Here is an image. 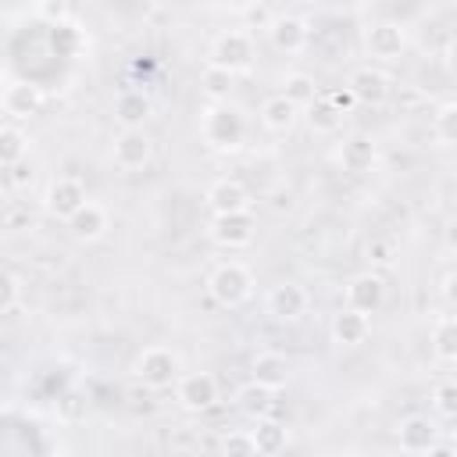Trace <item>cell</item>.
<instances>
[{
    "label": "cell",
    "instance_id": "cell-21",
    "mask_svg": "<svg viewBox=\"0 0 457 457\" xmlns=\"http://www.w3.org/2000/svg\"><path fill=\"white\" fill-rule=\"evenodd\" d=\"M150 111H154V104H150V96L143 89H121L114 96V121L121 129H143Z\"/></svg>",
    "mask_w": 457,
    "mask_h": 457
},
{
    "label": "cell",
    "instance_id": "cell-13",
    "mask_svg": "<svg viewBox=\"0 0 457 457\" xmlns=\"http://www.w3.org/2000/svg\"><path fill=\"white\" fill-rule=\"evenodd\" d=\"M389 86H393V79L375 64H361L346 79V89H350L353 104H382L389 96Z\"/></svg>",
    "mask_w": 457,
    "mask_h": 457
},
{
    "label": "cell",
    "instance_id": "cell-38",
    "mask_svg": "<svg viewBox=\"0 0 457 457\" xmlns=\"http://www.w3.org/2000/svg\"><path fill=\"white\" fill-rule=\"evenodd\" d=\"M36 14L46 18L50 25H61V21H68V4L64 0H43V4H36Z\"/></svg>",
    "mask_w": 457,
    "mask_h": 457
},
{
    "label": "cell",
    "instance_id": "cell-43",
    "mask_svg": "<svg viewBox=\"0 0 457 457\" xmlns=\"http://www.w3.org/2000/svg\"><path fill=\"white\" fill-rule=\"evenodd\" d=\"M439 293H443L446 303H453V271H443V278H439Z\"/></svg>",
    "mask_w": 457,
    "mask_h": 457
},
{
    "label": "cell",
    "instance_id": "cell-27",
    "mask_svg": "<svg viewBox=\"0 0 457 457\" xmlns=\"http://www.w3.org/2000/svg\"><path fill=\"white\" fill-rule=\"evenodd\" d=\"M432 353L443 364H453L457 361V318L453 314H439L432 321Z\"/></svg>",
    "mask_w": 457,
    "mask_h": 457
},
{
    "label": "cell",
    "instance_id": "cell-11",
    "mask_svg": "<svg viewBox=\"0 0 457 457\" xmlns=\"http://www.w3.org/2000/svg\"><path fill=\"white\" fill-rule=\"evenodd\" d=\"M307 307H311V296L300 282H278L264 296V311L278 321H300L307 314Z\"/></svg>",
    "mask_w": 457,
    "mask_h": 457
},
{
    "label": "cell",
    "instance_id": "cell-20",
    "mask_svg": "<svg viewBox=\"0 0 457 457\" xmlns=\"http://www.w3.org/2000/svg\"><path fill=\"white\" fill-rule=\"evenodd\" d=\"M328 332H332V343H336V346H361V343L371 336V318H364V314L343 307L339 314H332Z\"/></svg>",
    "mask_w": 457,
    "mask_h": 457
},
{
    "label": "cell",
    "instance_id": "cell-19",
    "mask_svg": "<svg viewBox=\"0 0 457 457\" xmlns=\"http://www.w3.org/2000/svg\"><path fill=\"white\" fill-rule=\"evenodd\" d=\"M250 371H253L250 382H257V386L278 393V389L289 382V371H293V368H289V357H286V353H278V350H261V353L253 357Z\"/></svg>",
    "mask_w": 457,
    "mask_h": 457
},
{
    "label": "cell",
    "instance_id": "cell-31",
    "mask_svg": "<svg viewBox=\"0 0 457 457\" xmlns=\"http://www.w3.org/2000/svg\"><path fill=\"white\" fill-rule=\"evenodd\" d=\"M432 411L439 418H453L457 414V382L453 378H439L432 386Z\"/></svg>",
    "mask_w": 457,
    "mask_h": 457
},
{
    "label": "cell",
    "instance_id": "cell-16",
    "mask_svg": "<svg viewBox=\"0 0 457 457\" xmlns=\"http://www.w3.org/2000/svg\"><path fill=\"white\" fill-rule=\"evenodd\" d=\"M396 443H400L403 453L421 457L428 446L439 443V428H436L432 418H425V414H411V418H403V421L396 425Z\"/></svg>",
    "mask_w": 457,
    "mask_h": 457
},
{
    "label": "cell",
    "instance_id": "cell-10",
    "mask_svg": "<svg viewBox=\"0 0 457 457\" xmlns=\"http://www.w3.org/2000/svg\"><path fill=\"white\" fill-rule=\"evenodd\" d=\"M150 157H154V139L143 129H121L111 143V161L121 171H139L150 164Z\"/></svg>",
    "mask_w": 457,
    "mask_h": 457
},
{
    "label": "cell",
    "instance_id": "cell-12",
    "mask_svg": "<svg viewBox=\"0 0 457 457\" xmlns=\"http://www.w3.org/2000/svg\"><path fill=\"white\" fill-rule=\"evenodd\" d=\"M0 107L14 121H29V118H36L43 111V89L36 82H25V79L7 82L4 93H0Z\"/></svg>",
    "mask_w": 457,
    "mask_h": 457
},
{
    "label": "cell",
    "instance_id": "cell-5",
    "mask_svg": "<svg viewBox=\"0 0 457 457\" xmlns=\"http://www.w3.org/2000/svg\"><path fill=\"white\" fill-rule=\"evenodd\" d=\"M403 50H407V29L400 21H371L364 29V54L371 61L393 64L403 57Z\"/></svg>",
    "mask_w": 457,
    "mask_h": 457
},
{
    "label": "cell",
    "instance_id": "cell-25",
    "mask_svg": "<svg viewBox=\"0 0 457 457\" xmlns=\"http://www.w3.org/2000/svg\"><path fill=\"white\" fill-rule=\"evenodd\" d=\"M282 89H278V96H286L296 111L300 107H307V104H314V96L321 93L318 89V82H314V75H307V71H289V75H282V82H278Z\"/></svg>",
    "mask_w": 457,
    "mask_h": 457
},
{
    "label": "cell",
    "instance_id": "cell-14",
    "mask_svg": "<svg viewBox=\"0 0 457 457\" xmlns=\"http://www.w3.org/2000/svg\"><path fill=\"white\" fill-rule=\"evenodd\" d=\"M336 161H339V168L346 171V175H368L375 164H378V146H375V139L371 136H346L343 143H339V150H336Z\"/></svg>",
    "mask_w": 457,
    "mask_h": 457
},
{
    "label": "cell",
    "instance_id": "cell-1",
    "mask_svg": "<svg viewBox=\"0 0 457 457\" xmlns=\"http://www.w3.org/2000/svg\"><path fill=\"white\" fill-rule=\"evenodd\" d=\"M200 136L218 154L239 150L246 143V114H243V107L228 104V100H211L200 111Z\"/></svg>",
    "mask_w": 457,
    "mask_h": 457
},
{
    "label": "cell",
    "instance_id": "cell-35",
    "mask_svg": "<svg viewBox=\"0 0 457 457\" xmlns=\"http://www.w3.org/2000/svg\"><path fill=\"white\" fill-rule=\"evenodd\" d=\"M18 300H21V282H18V275L7 271V268H0V314L14 311Z\"/></svg>",
    "mask_w": 457,
    "mask_h": 457
},
{
    "label": "cell",
    "instance_id": "cell-15",
    "mask_svg": "<svg viewBox=\"0 0 457 457\" xmlns=\"http://www.w3.org/2000/svg\"><path fill=\"white\" fill-rule=\"evenodd\" d=\"M264 32H268V39H271V46L278 54H300L307 46V39H311V29H307V21L300 14H275Z\"/></svg>",
    "mask_w": 457,
    "mask_h": 457
},
{
    "label": "cell",
    "instance_id": "cell-7",
    "mask_svg": "<svg viewBox=\"0 0 457 457\" xmlns=\"http://www.w3.org/2000/svg\"><path fill=\"white\" fill-rule=\"evenodd\" d=\"M86 200H89V196H86V186H82L75 175H57V179H50L46 189H43V211H46L50 218H61V221H68Z\"/></svg>",
    "mask_w": 457,
    "mask_h": 457
},
{
    "label": "cell",
    "instance_id": "cell-2",
    "mask_svg": "<svg viewBox=\"0 0 457 457\" xmlns=\"http://www.w3.org/2000/svg\"><path fill=\"white\" fill-rule=\"evenodd\" d=\"M132 375H136V382H143L146 389H168V386H175L179 375H182V357H179L171 346L154 343V346H146V350L136 353Z\"/></svg>",
    "mask_w": 457,
    "mask_h": 457
},
{
    "label": "cell",
    "instance_id": "cell-33",
    "mask_svg": "<svg viewBox=\"0 0 457 457\" xmlns=\"http://www.w3.org/2000/svg\"><path fill=\"white\" fill-rule=\"evenodd\" d=\"M221 457H261L253 439H250V428H236L221 439Z\"/></svg>",
    "mask_w": 457,
    "mask_h": 457
},
{
    "label": "cell",
    "instance_id": "cell-34",
    "mask_svg": "<svg viewBox=\"0 0 457 457\" xmlns=\"http://www.w3.org/2000/svg\"><path fill=\"white\" fill-rule=\"evenodd\" d=\"M200 79H204V89H207L214 100H228V89H232V82H236L232 71H221V68H214V64H207Z\"/></svg>",
    "mask_w": 457,
    "mask_h": 457
},
{
    "label": "cell",
    "instance_id": "cell-22",
    "mask_svg": "<svg viewBox=\"0 0 457 457\" xmlns=\"http://www.w3.org/2000/svg\"><path fill=\"white\" fill-rule=\"evenodd\" d=\"M250 439H253V446H257V453H261V457H271V453L286 450L289 432H286V425H282V421H275V418H257V421H253V428H250Z\"/></svg>",
    "mask_w": 457,
    "mask_h": 457
},
{
    "label": "cell",
    "instance_id": "cell-8",
    "mask_svg": "<svg viewBox=\"0 0 457 457\" xmlns=\"http://www.w3.org/2000/svg\"><path fill=\"white\" fill-rule=\"evenodd\" d=\"M386 293H389V286H386V275L382 271H357L350 282H346V307L350 311H357V314H364V318H371L382 303H386Z\"/></svg>",
    "mask_w": 457,
    "mask_h": 457
},
{
    "label": "cell",
    "instance_id": "cell-9",
    "mask_svg": "<svg viewBox=\"0 0 457 457\" xmlns=\"http://www.w3.org/2000/svg\"><path fill=\"white\" fill-rule=\"evenodd\" d=\"M175 400L189 414H204L218 403V378L211 371H182L175 382Z\"/></svg>",
    "mask_w": 457,
    "mask_h": 457
},
{
    "label": "cell",
    "instance_id": "cell-23",
    "mask_svg": "<svg viewBox=\"0 0 457 457\" xmlns=\"http://www.w3.org/2000/svg\"><path fill=\"white\" fill-rule=\"evenodd\" d=\"M236 407H239L243 414H250L253 421H257V418H271L275 393L264 389V386H257V382H246V386L236 389Z\"/></svg>",
    "mask_w": 457,
    "mask_h": 457
},
{
    "label": "cell",
    "instance_id": "cell-28",
    "mask_svg": "<svg viewBox=\"0 0 457 457\" xmlns=\"http://www.w3.org/2000/svg\"><path fill=\"white\" fill-rule=\"evenodd\" d=\"M303 111H307L311 132H318V136H332V132H339V125H343V114L325 100V93H318L314 104H307Z\"/></svg>",
    "mask_w": 457,
    "mask_h": 457
},
{
    "label": "cell",
    "instance_id": "cell-3",
    "mask_svg": "<svg viewBox=\"0 0 457 457\" xmlns=\"http://www.w3.org/2000/svg\"><path fill=\"white\" fill-rule=\"evenodd\" d=\"M250 293H253V275L239 261H225L207 275V296L218 307H239L250 300Z\"/></svg>",
    "mask_w": 457,
    "mask_h": 457
},
{
    "label": "cell",
    "instance_id": "cell-17",
    "mask_svg": "<svg viewBox=\"0 0 457 457\" xmlns=\"http://www.w3.org/2000/svg\"><path fill=\"white\" fill-rule=\"evenodd\" d=\"M64 225L71 228V236H75L79 243H96V239L107 236V228H111V214H107L96 200H86Z\"/></svg>",
    "mask_w": 457,
    "mask_h": 457
},
{
    "label": "cell",
    "instance_id": "cell-4",
    "mask_svg": "<svg viewBox=\"0 0 457 457\" xmlns=\"http://www.w3.org/2000/svg\"><path fill=\"white\" fill-rule=\"evenodd\" d=\"M207 64H214L221 71H232V75L246 71L253 64V36L246 29H225V32H218L214 43H211V61Z\"/></svg>",
    "mask_w": 457,
    "mask_h": 457
},
{
    "label": "cell",
    "instance_id": "cell-41",
    "mask_svg": "<svg viewBox=\"0 0 457 457\" xmlns=\"http://www.w3.org/2000/svg\"><path fill=\"white\" fill-rule=\"evenodd\" d=\"M7 171H11V186H14V189H25V186L32 182V168H29L25 161L14 164V168H7Z\"/></svg>",
    "mask_w": 457,
    "mask_h": 457
},
{
    "label": "cell",
    "instance_id": "cell-40",
    "mask_svg": "<svg viewBox=\"0 0 457 457\" xmlns=\"http://www.w3.org/2000/svg\"><path fill=\"white\" fill-rule=\"evenodd\" d=\"M325 100H328V104H332V107H336V111H339V114H343V118H346V114H350V111H353V107H357V104H353V96H350V89H346V86H336V89H328V93H325Z\"/></svg>",
    "mask_w": 457,
    "mask_h": 457
},
{
    "label": "cell",
    "instance_id": "cell-30",
    "mask_svg": "<svg viewBox=\"0 0 457 457\" xmlns=\"http://www.w3.org/2000/svg\"><path fill=\"white\" fill-rule=\"evenodd\" d=\"M29 154V136L18 125H0V168L21 164Z\"/></svg>",
    "mask_w": 457,
    "mask_h": 457
},
{
    "label": "cell",
    "instance_id": "cell-26",
    "mask_svg": "<svg viewBox=\"0 0 457 457\" xmlns=\"http://www.w3.org/2000/svg\"><path fill=\"white\" fill-rule=\"evenodd\" d=\"M296 107L286 100V96H268L264 104H261V125L268 129V132H289L293 125H296Z\"/></svg>",
    "mask_w": 457,
    "mask_h": 457
},
{
    "label": "cell",
    "instance_id": "cell-6",
    "mask_svg": "<svg viewBox=\"0 0 457 457\" xmlns=\"http://www.w3.org/2000/svg\"><path fill=\"white\" fill-rule=\"evenodd\" d=\"M253 232H257V218L250 211H239V214H214L207 221V236L214 246H225V250H243L253 243Z\"/></svg>",
    "mask_w": 457,
    "mask_h": 457
},
{
    "label": "cell",
    "instance_id": "cell-29",
    "mask_svg": "<svg viewBox=\"0 0 457 457\" xmlns=\"http://www.w3.org/2000/svg\"><path fill=\"white\" fill-rule=\"evenodd\" d=\"M432 139L436 146H453L457 143V100H443L432 111Z\"/></svg>",
    "mask_w": 457,
    "mask_h": 457
},
{
    "label": "cell",
    "instance_id": "cell-37",
    "mask_svg": "<svg viewBox=\"0 0 457 457\" xmlns=\"http://www.w3.org/2000/svg\"><path fill=\"white\" fill-rule=\"evenodd\" d=\"M86 414V400L79 396V393H64L61 400H57V418L61 421H79Z\"/></svg>",
    "mask_w": 457,
    "mask_h": 457
},
{
    "label": "cell",
    "instance_id": "cell-44",
    "mask_svg": "<svg viewBox=\"0 0 457 457\" xmlns=\"http://www.w3.org/2000/svg\"><path fill=\"white\" fill-rule=\"evenodd\" d=\"M421 457H457V450H453L450 443H436V446H428Z\"/></svg>",
    "mask_w": 457,
    "mask_h": 457
},
{
    "label": "cell",
    "instance_id": "cell-42",
    "mask_svg": "<svg viewBox=\"0 0 457 457\" xmlns=\"http://www.w3.org/2000/svg\"><path fill=\"white\" fill-rule=\"evenodd\" d=\"M175 446H179V450H189V446H196V428H193V425H182V428H179V439H175Z\"/></svg>",
    "mask_w": 457,
    "mask_h": 457
},
{
    "label": "cell",
    "instance_id": "cell-46",
    "mask_svg": "<svg viewBox=\"0 0 457 457\" xmlns=\"http://www.w3.org/2000/svg\"><path fill=\"white\" fill-rule=\"evenodd\" d=\"M0 93H4V89H0Z\"/></svg>",
    "mask_w": 457,
    "mask_h": 457
},
{
    "label": "cell",
    "instance_id": "cell-24",
    "mask_svg": "<svg viewBox=\"0 0 457 457\" xmlns=\"http://www.w3.org/2000/svg\"><path fill=\"white\" fill-rule=\"evenodd\" d=\"M46 43H50V50H54L57 57H79L82 46H86V32L68 18V21H61V25H50Z\"/></svg>",
    "mask_w": 457,
    "mask_h": 457
},
{
    "label": "cell",
    "instance_id": "cell-39",
    "mask_svg": "<svg viewBox=\"0 0 457 457\" xmlns=\"http://www.w3.org/2000/svg\"><path fill=\"white\" fill-rule=\"evenodd\" d=\"M243 18H246V25H243V29H268L275 14H271L264 4H246V7H243Z\"/></svg>",
    "mask_w": 457,
    "mask_h": 457
},
{
    "label": "cell",
    "instance_id": "cell-18",
    "mask_svg": "<svg viewBox=\"0 0 457 457\" xmlns=\"http://www.w3.org/2000/svg\"><path fill=\"white\" fill-rule=\"evenodd\" d=\"M250 204H253V196L239 179H218L207 189V207L214 214H239V211H250Z\"/></svg>",
    "mask_w": 457,
    "mask_h": 457
},
{
    "label": "cell",
    "instance_id": "cell-45",
    "mask_svg": "<svg viewBox=\"0 0 457 457\" xmlns=\"http://www.w3.org/2000/svg\"><path fill=\"white\" fill-rule=\"evenodd\" d=\"M336 457H361V453H353V450H346V453H336Z\"/></svg>",
    "mask_w": 457,
    "mask_h": 457
},
{
    "label": "cell",
    "instance_id": "cell-36",
    "mask_svg": "<svg viewBox=\"0 0 457 457\" xmlns=\"http://www.w3.org/2000/svg\"><path fill=\"white\" fill-rule=\"evenodd\" d=\"M368 261H371V271L389 268V264L396 261V246H393L389 239H371V243H368Z\"/></svg>",
    "mask_w": 457,
    "mask_h": 457
},
{
    "label": "cell",
    "instance_id": "cell-32",
    "mask_svg": "<svg viewBox=\"0 0 457 457\" xmlns=\"http://www.w3.org/2000/svg\"><path fill=\"white\" fill-rule=\"evenodd\" d=\"M0 221H4L7 232H29V228H36V214H32V207L21 204V200L7 204L4 214H0Z\"/></svg>",
    "mask_w": 457,
    "mask_h": 457
}]
</instances>
